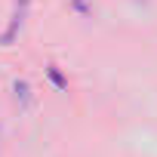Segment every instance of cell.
Here are the masks:
<instances>
[{
	"label": "cell",
	"mask_w": 157,
	"mask_h": 157,
	"mask_svg": "<svg viewBox=\"0 0 157 157\" xmlns=\"http://www.w3.org/2000/svg\"><path fill=\"white\" fill-rule=\"evenodd\" d=\"M28 6H31V0H16V13H13V22L10 28L0 34V46H13V40L19 37L22 25H25V16H28Z\"/></svg>",
	"instance_id": "6da1fadb"
},
{
	"label": "cell",
	"mask_w": 157,
	"mask_h": 157,
	"mask_svg": "<svg viewBox=\"0 0 157 157\" xmlns=\"http://www.w3.org/2000/svg\"><path fill=\"white\" fill-rule=\"evenodd\" d=\"M13 102L19 105V111H31V105H34V93H31V83L28 80H13Z\"/></svg>",
	"instance_id": "7a4b0ae2"
},
{
	"label": "cell",
	"mask_w": 157,
	"mask_h": 157,
	"mask_svg": "<svg viewBox=\"0 0 157 157\" xmlns=\"http://www.w3.org/2000/svg\"><path fill=\"white\" fill-rule=\"evenodd\" d=\"M46 77L56 83V90H68V77H65V74H62L56 65H46Z\"/></svg>",
	"instance_id": "3957f363"
},
{
	"label": "cell",
	"mask_w": 157,
	"mask_h": 157,
	"mask_svg": "<svg viewBox=\"0 0 157 157\" xmlns=\"http://www.w3.org/2000/svg\"><path fill=\"white\" fill-rule=\"evenodd\" d=\"M71 10H77L83 19H93V6L86 3V0H71Z\"/></svg>",
	"instance_id": "277c9868"
},
{
	"label": "cell",
	"mask_w": 157,
	"mask_h": 157,
	"mask_svg": "<svg viewBox=\"0 0 157 157\" xmlns=\"http://www.w3.org/2000/svg\"><path fill=\"white\" fill-rule=\"evenodd\" d=\"M0 148H3V129H0Z\"/></svg>",
	"instance_id": "5b68a950"
}]
</instances>
